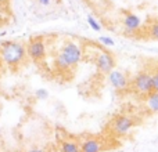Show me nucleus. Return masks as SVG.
I'll list each match as a JSON object with an SVG mask.
<instances>
[{
	"mask_svg": "<svg viewBox=\"0 0 158 152\" xmlns=\"http://www.w3.org/2000/svg\"><path fill=\"white\" fill-rule=\"evenodd\" d=\"M140 25H142V21H140V18L136 14L129 13V14H126L125 18H123V26L128 30H131V32L137 30L140 28Z\"/></svg>",
	"mask_w": 158,
	"mask_h": 152,
	"instance_id": "obj_8",
	"label": "nucleus"
},
{
	"mask_svg": "<svg viewBox=\"0 0 158 152\" xmlns=\"http://www.w3.org/2000/svg\"><path fill=\"white\" fill-rule=\"evenodd\" d=\"M108 80H110V83H111V86L114 87V89L119 90V91L121 90H125L129 84V80H128V78H126V75L122 74L121 71H114V69L110 72Z\"/></svg>",
	"mask_w": 158,
	"mask_h": 152,
	"instance_id": "obj_7",
	"label": "nucleus"
},
{
	"mask_svg": "<svg viewBox=\"0 0 158 152\" xmlns=\"http://www.w3.org/2000/svg\"><path fill=\"white\" fill-rule=\"evenodd\" d=\"M151 78H153V90L158 91V69L154 71V74H151Z\"/></svg>",
	"mask_w": 158,
	"mask_h": 152,
	"instance_id": "obj_14",
	"label": "nucleus"
},
{
	"mask_svg": "<svg viewBox=\"0 0 158 152\" xmlns=\"http://www.w3.org/2000/svg\"><path fill=\"white\" fill-rule=\"evenodd\" d=\"M35 97L38 98V100H40V101L47 100V98H49V91H47L46 89H38L35 91Z\"/></svg>",
	"mask_w": 158,
	"mask_h": 152,
	"instance_id": "obj_13",
	"label": "nucleus"
},
{
	"mask_svg": "<svg viewBox=\"0 0 158 152\" xmlns=\"http://www.w3.org/2000/svg\"><path fill=\"white\" fill-rule=\"evenodd\" d=\"M150 36L153 39H157L158 40V22L153 24V26H151V29H150Z\"/></svg>",
	"mask_w": 158,
	"mask_h": 152,
	"instance_id": "obj_15",
	"label": "nucleus"
},
{
	"mask_svg": "<svg viewBox=\"0 0 158 152\" xmlns=\"http://www.w3.org/2000/svg\"><path fill=\"white\" fill-rule=\"evenodd\" d=\"M81 151L82 152H100L101 144L96 138H87L81 144Z\"/></svg>",
	"mask_w": 158,
	"mask_h": 152,
	"instance_id": "obj_9",
	"label": "nucleus"
},
{
	"mask_svg": "<svg viewBox=\"0 0 158 152\" xmlns=\"http://www.w3.org/2000/svg\"><path fill=\"white\" fill-rule=\"evenodd\" d=\"M96 66H97L98 71L103 72V74H110L115 66L114 55L100 47L98 54L96 55Z\"/></svg>",
	"mask_w": 158,
	"mask_h": 152,
	"instance_id": "obj_5",
	"label": "nucleus"
},
{
	"mask_svg": "<svg viewBox=\"0 0 158 152\" xmlns=\"http://www.w3.org/2000/svg\"><path fill=\"white\" fill-rule=\"evenodd\" d=\"M50 3H52V0H39V4L42 6H49Z\"/></svg>",
	"mask_w": 158,
	"mask_h": 152,
	"instance_id": "obj_17",
	"label": "nucleus"
},
{
	"mask_svg": "<svg viewBox=\"0 0 158 152\" xmlns=\"http://www.w3.org/2000/svg\"><path fill=\"white\" fill-rule=\"evenodd\" d=\"M60 148H61V152H82L81 145L77 141H74V140H65V141H63Z\"/></svg>",
	"mask_w": 158,
	"mask_h": 152,
	"instance_id": "obj_11",
	"label": "nucleus"
},
{
	"mask_svg": "<svg viewBox=\"0 0 158 152\" xmlns=\"http://www.w3.org/2000/svg\"><path fill=\"white\" fill-rule=\"evenodd\" d=\"M100 43L104 44V46H114V40H112L111 38H107V36H104V38H100Z\"/></svg>",
	"mask_w": 158,
	"mask_h": 152,
	"instance_id": "obj_16",
	"label": "nucleus"
},
{
	"mask_svg": "<svg viewBox=\"0 0 158 152\" xmlns=\"http://www.w3.org/2000/svg\"><path fill=\"white\" fill-rule=\"evenodd\" d=\"M46 43L42 38H33L27 44V54L31 60L33 61H42L46 57Z\"/></svg>",
	"mask_w": 158,
	"mask_h": 152,
	"instance_id": "obj_3",
	"label": "nucleus"
},
{
	"mask_svg": "<svg viewBox=\"0 0 158 152\" xmlns=\"http://www.w3.org/2000/svg\"><path fill=\"white\" fill-rule=\"evenodd\" d=\"M135 90L139 93L140 95L146 97L153 90V78H151V74L150 72H139L136 76H135Z\"/></svg>",
	"mask_w": 158,
	"mask_h": 152,
	"instance_id": "obj_4",
	"label": "nucleus"
},
{
	"mask_svg": "<svg viewBox=\"0 0 158 152\" xmlns=\"http://www.w3.org/2000/svg\"><path fill=\"white\" fill-rule=\"evenodd\" d=\"M27 46L21 42L8 40L0 44V58L3 65L8 68H17L27 60Z\"/></svg>",
	"mask_w": 158,
	"mask_h": 152,
	"instance_id": "obj_1",
	"label": "nucleus"
},
{
	"mask_svg": "<svg viewBox=\"0 0 158 152\" xmlns=\"http://www.w3.org/2000/svg\"><path fill=\"white\" fill-rule=\"evenodd\" d=\"M135 122L126 115H119L114 119L112 122V130L118 134V136H125L132 127H133Z\"/></svg>",
	"mask_w": 158,
	"mask_h": 152,
	"instance_id": "obj_6",
	"label": "nucleus"
},
{
	"mask_svg": "<svg viewBox=\"0 0 158 152\" xmlns=\"http://www.w3.org/2000/svg\"><path fill=\"white\" fill-rule=\"evenodd\" d=\"M82 57H83V53L75 42H65L56 57V66L60 71H67V69L78 65Z\"/></svg>",
	"mask_w": 158,
	"mask_h": 152,
	"instance_id": "obj_2",
	"label": "nucleus"
},
{
	"mask_svg": "<svg viewBox=\"0 0 158 152\" xmlns=\"http://www.w3.org/2000/svg\"><path fill=\"white\" fill-rule=\"evenodd\" d=\"M87 24H89V26L92 28V29L94 30V32H100V30H101L100 24H98V22L96 21V19L93 18L92 15H89V17H87Z\"/></svg>",
	"mask_w": 158,
	"mask_h": 152,
	"instance_id": "obj_12",
	"label": "nucleus"
},
{
	"mask_svg": "<svg viewBox=\"0 0 158 152\" xmlns=\"http://www.w3.org/2000/svg\"><path fill=\"white\" fill-rule=\"evenodd\" d=\"M54 2L57 3V4H60V3H61V0H54Z\"/></svg>",
	"mask_w": 158,
	"mask_h": 152,
	"instance_id": "obj_19",
	"label": "nucleus"
},
{
	"mask_svg": "<svg viewBox=\"0 0 158 152\" xmlns=\"http://www.w3.org/2000/svg\"><path fill=\"white\" fill-rule=\"evenodd\" d=\"M28 152H44L43 150H40V148H31Z\"/></svg>",
	"mask_w": 158,
	"mask_h": 152,
	"instance_id": "obj_18",
	"label": "nucleus"
},
{
	"mask_svg": "<svg viewBox=\"0 0 158 152\" xmlns=\"http://www.w3.org/2000/svg\"><path fill=\"white\" fill-rule=\"evenodd\" d=\"M146 106L150 112L157 114L158 112V91H151L148 95H146Z\"/></svg>",
	"mask_w": 158,
	"mask_h": 152,
	"instance_id": "obj_10",
	"label": "nucleus"
},
{
	"mask_svg": "<svg viewBox=\"0 0 158 152\" xmlns=\"http://www.w3.org/2000/svg\"><path fill=\"white\" fill-rule=\"evenodd\" d=\"M3 66V62H2V58H0V68H2Z\"/></svg>",
	"mask_w": 158,
	"mask_h": 152,
	"instance_id": "obj_20",
	"label": "nucleus"
}]
</instances>
